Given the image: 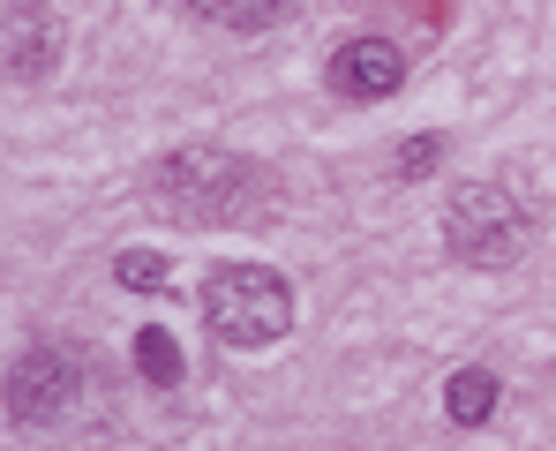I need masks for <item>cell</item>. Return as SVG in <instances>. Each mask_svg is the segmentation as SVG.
I'll use <instances>...</instances> for the list:
<instances>
[{
    "label": "cell",
    "instance_id": "1",
    "mask_svg": "<svg viewBox=\"0 0 556 451\" xmlns=\"http://www.w3.org/2000/svg\"><path fill=\"white\" fill-rule=\"evenodd\" d=\"M203 324L233 354H264L293 331V286L271 264H218L203 278Z\"/></svg>",
    "mask_w": 556,
    "mask_h": 451
},
{
    "label": "cell",
    "instance_id": "2",
    "mask_svg": "<svg viewBox=\"0 0 556 451\" xmlns=\"http://www.w3.org/2000/svg\"><path fill=\"white\" fill-rule=\"evenodd\" d=\"M256 188L264 174L249 166V159H233V151H174L159 174H151V196L174 211V218H195V226H233V218H249L256 211Z\"/></svg>",
    "mask_w": 556,
    "mask_h": 451
},
{
    "label": "cell",
    "instance_id": "3",
    "mask_svg": "<svg viewBox=\"0 0 556 451\" xmlns=\"http://www.w3.org/2000/svg\"><path fill=\"white\" fill-rule=\"evenodd\" d=\"M444 241H452L459 264L504 271V264L527 256V211H519L504 188L466 180V188H452V203H444Z\"/></svg>",
    "mask_w": 556,
    "mask_h": 451
},
{
    "label": "cell",
    "instance_id": "4",
    "mask_svg": "<svg viewBox=\"0 0 556 451\" xmlns=\"http://www.w3.org/2000/svg\"><path fill=\"white\" fill-rule=\"evenodd\" d=\"M68 399H76V361L61 354V347H30L8 368V422L15 429H46Z\"/></svg>",
    "mask_w": 556,
    "mask_h": 451
},
{
    "label": "cell",
    "instance_id": "5",
    "mask_svg": "<svg viewBox=\"0 0 556 451\" xmlns=\"http://www.w3.org/2000/svg\"><path fill=\"white\" fill-rule=\"evenodd\" d=\"M406 84V53L391 46V38H354V46H339L331 53V90H346V98H391V90Z\"/></svg>",
    "mask_w": 556,
    "mask_h": 451
},
{
    "label": "cell",
    "instance_id": "6",
    "mask_svg": "<svg viewBox=\"0 0 556 451\" xmlns=\"http://www.w3.org/2000/svg\"><path fill=\"white\" fill-rule=\"evenodd\" d=\"M53 46H61V38H53V15L30 23V0H15V8H8V68L30 84V76L53 68Z\"/></svg>",
    "mask_w": 556,
    "mask_h": 451
},
{
    "label": "cell",
    "instance_id": "7",
    "mask_svg": "<svg viewBox=\"0 0 556 451\" xmlns=\"http://www.w3.org/2000/svg\"><path fill=\"white\" fill-rule=\"evenodd\" d=\"M444 414H452L459 429H481V422L496 414V376H489V368H459V376L444 384Z\"/></svg>",
    "mask_w": 556,
    "mask_h": 451
},
{
    "label": "cell",
    "instance_id": "8",
    "mask_svg": "<svg viewBox=\"0 0 556 451\" xmlns=\"http://www.w3.org/2000/svg\"><path fill=\"white\" fill-rule=\"evenodd\" d=\"M195 15H211V23H226V30H271L293 15V0H188Z\"/></svg>",
    "mask_w": 556,
    "mask_h": 451
},
{
    "label": "cell",
    "instance_id": "9",
    "mask_svg": "<svg viewBox=\"0 0 556 451\" xmlns=\"http://www.w3.org/2000/svg\"><path fill=\"white\" fill-rule=\"evenodd\" d=\"M136 368H143L159 391H174V384H181V339L159 331V324H143V331H136Z\"/></svg>",
    "mask_w": 556,
    "mask_h": 451
},
{
    "label": "cell",
    "instance_id": "10",
    "mask_svg": "<svg viewBox=\"0 0 556 451\" xmlns=\"http://www.w3.org/2000/svg\"><path fill=\"white\" fill-rule=\"evenodd\" d=\"M121 286H136V293H151V286H166V256H151V249H128L121 256Z\"/></svg>",
    "mask_w": 556,
    "mask_h": 451
},
{
    "label": "cell",
    "instance_id": "11",
    "mask_svg": "<svg viewBox=\"0 0 556 451\" xmlns=\"http://www.w3.org/2000/svg\"><path fill=\"white\" fill-rule=\"evenodd\" d=\"M437 159H444V136H414V143L399 151V180H429Z\"/></svg>",
    "mask_w": 556,
    "mask_h": 451
}]
</instances>
